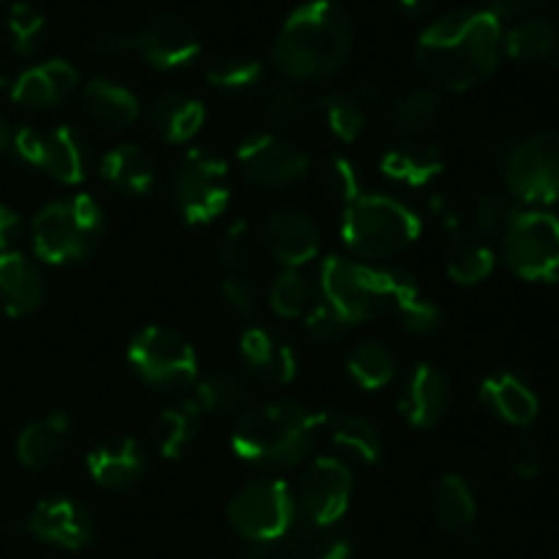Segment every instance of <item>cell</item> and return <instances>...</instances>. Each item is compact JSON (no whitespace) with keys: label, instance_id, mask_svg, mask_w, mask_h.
Segmentation results:
<instances>
[{"label":"cell","instance_id":"52","mask_svg":"<svg viewBox=\"0 0 559 559\" xmlns=\"http://www.w3.org/2000/svg\"><path fill=\"white\" fill-rule=\"evenodd\" d=\"M131 49H134V31H126V27H109L96 41V52L107 55V58H118Z\"/></svg>","mask_w":559,"mask_h":559},{"label":"cell","instance_id":"21","mask_svg":"<svg viewBox=\"0 0 559 559\" xmlns=\"http://www.w3.org/2000/svg\"><path fill=\"white\" fill-rule=\"evenodd\" d=\"M147 459L140 442L131 437H109L87 453V475L93 484L109 491H126L142 480Z\"/></svg>","mask_w":559,"mask_h":559},{"label":"cell","instance_id":"47","mask_svg":"<svg viewBox=\"0 0 559 559\" xmlns=\"http://www.w3.org/2000/svg\"><path fill=\"white\" fill-rule=\"evenodd\" d=\"M306 115H309V102L295 87H276L267 98V118L278 129H293L304 123Z\"/></svg>","mask_w":559,"mask_h":559},{"label":"cell","instance_id":"41","mask_svg":"<svg viewBox=\"0 0 559 559\" xmlns=\"http://www.w3.org/2000/svg\"><path fill=\"white\" fill-rule=\"evenodd\" d=\"M442 115V102L435 91H426V87H418V91H407L393 102L391 118L404 134H420L429 126H435Z\"/></svg>","mask_w":559,"mask_h":559},{"label":"cell","instance_id":"13","mask_svg":"<svg viewBox=\"0 0 559 559\" xmlns=\"http://www.w3.org/2000/svg\"><path fill=\"white\" fill-rule=\"evenodd\" d=\"M238 169L246 180L262 189H287L311 173V158L304 147L282 134L246 136L238 145Z\"/></svg>","mask_w":559,"mask_h":559},{"label":"cell","instance_id":"51","mask_svg":"<svg viewBox=\"0 0 559 559\" xmlns=\"http://www.w3.org/2000/svg\"><path fill=\"white\" fill-rule=\"evenodd\" d=\"M524 140L522 131H516V126H508V123H495L484 131V147L491 158L497 162H506L511 156L513 147Z\"/></svg>","mask_w":559,"mask_h":559},{"label":"cell","instance_id":"2","mask_svg":"<svg viewBox=\"0 0 559 559\" xmlns=\"http://www.w3.org/2000/svg\"><path fill=\"white\" fill-rule=\"evenodd\" d=\"M331 415L298 402H265L243 409L233 429V453L267 473H287L306 464Z\"/></svg>","mask_w":559,"mask_h":559},{"label":"cell","instance_id":"35","mask_svg":"<svg viewBox=\"0 0 559 559\" xmlns=\"http://www.w3.org/2000/svg\"><path fill=\"white\" fill-rule=\"evenodd\" d=\"M396 355L382 342H360L347 355V374L360 391H380L396 377Z\"/></svg>","mask_w":559,"mask_h":559},{"label":"cell","instance_id":"38","mask_svg":"<svg viewBox=\"0 0 559 559\" xmlns=\"http://www.w3.org/2000/svg\"><path fill=\"white\" fill-rule=\"evenodd\" d=\"M317 115L325 123V129L336 136L338 142L349 145L358 140L366 129V109L358 98L347 93H325L317 102Z\"/></svg>","mask_w":559,"mask_h":559},{"label":"cell","instance_id":"46","mask_svg":"<svg viewBox=\"0 0 559 559\" xmlns=\"http://www.w3.org/2000/svg\"><path fill=\"white\" fill-rule=\"evenodd\" d=\"M218 295H222L229 314H235L238 320L249 322L260 314L262 293L254 284V278L243 276V273H233V276L224 278V282L218 284Z\"/></svg>","mask_w":559,"mask_h":559},{"label":"cell","instance_id":"30","mask_svg":"<svg viewBox=\"0 0 559 559\" xmlns=\"http://www.w3.org/2000/svg\"><path fill=\"white\" fill-rule=\"evenodd\" d=\"M82 107L85 115L107 131L129 129L140 118V102L129 87L112 80H91L82 87Z\"/></svg>","mask_w":559,"mask_h":559},{"label":"cell","instance_id":"9","mask_svg":"<svg viewBox=\"0 0 559 559\" xmlns=\"http://www.w3.org/2000/svg\"><path fill=\"white\" fill-rule=\"evenodd\" d=\"M298 519V502L287 480L257 478L229 502V522L246 544H265L287 533Z\"/></svg>","mask_w":559,"mask_h":559},{"label":"cell","instance_id":"3","mask_svg":"<svg viewBox=\"0 0 559 559\" xmlns=\"http://www.w3.org/2000/svg\"><path fill=\"white\" fill-rule=\"evenodd\" d=\"M353 49V22L333 0L298 5L278 31L273 66L293 82L331 80Z\"/></svg>","mask_w":559,"mask_h":559},{"label":"cell","instance_id":"32","mask_svg":"<svg viewBox=\"0 0 559 559\" xmlns=\"http://www.w3.org/2000/svg\"><path fill=\"white\" fill-rule=\"evenodd\" d=\"M431 513L445 533H469L475 527V519H478V502H475L473 486L467 484V478L456 473L442 475L440 484L435 486V495H431Z\"/></svg>","mask_w":559,"mask_h":559},{"label":"cell","instance_id":"43","mask_svg":"<svg viewBox=\"0 0 559 559\" xmlns=\"http://www.w3.org/2000/svg\"><path fill=\"white\" fill-rule=\"evenodd\" d=\"M522 202L513 200L511 194H484L478 202H475L473 211V224L484 235H502L511 229V224L522 216Z\"/></svg>","mask_w":559,"mask_h":559},{"label":"cell","instance_id":"56","mask_svg":"<svg viewBox=\"0 0 559 559\" xmlns=\"http://www.w3.org/2000/svg\"><path fill=\"white\" fill-rule=\"evenodd\" d=\"M5 85H9V71H5L3 66H0V91H3Z\"/></svg>","mask_w":559,"mask_h":559},{"label":"cell","instance_id":"18","mask_svg":"<svg viewBox=\"0 0 559 559\" xmlns=\"http://www.w3.org/2000/svg\"><path fill=\"white\" fill-rule=\"evenodd\" d=\"M451 402V380L435 364H415L399 391V413L413 429H435L448 415Z\"/></svg>","mask_w":559,"mask_h":559},{"label":"cell","instance_id":"26","mask_svg":"<svg viewBox=\"0 0 559 559\" xmlns=\"http://www.w3.org/2000/svg\"><path fill=\"white\" fill-rule=\"evenodd\" d=\"M380 173L404 189H426L445 173V153L431 142H399L380 158Z\"/></svg>","mask_w":559,"mask_h":559},{"label":"cell","instance_id":"1","mask_svg":"<svg viewBox=\"0 0 559 559\" xmlns=\"http://www.w3.org/2000/svg\"><path fill=\"white\" fill-rule=\"evenodd\" d=\"M502 33V22L489 9L451 11L420 33L415 63L435 87L473 91L500 66Z\"/></svg>","mask_w":559,"mask_h":559},{"label":"cell","instance_id":"40","mask_svg":"<svg viewBox=\"0 0 559 559\" xmlns=\"http://www.w3.org/2000/svg\"><path fill=\"white\" fill-rule=\"evenodd\" d=\"M267 304L284 320H295L304 317L314 304V287L309 278L300 273V267H284L276 278H273L271 289H267Z\"/></svg>","mask_w":559,"mask_h":559},{"label":"cell","instance_id":"23","mask_svg":"<svg viewBox=\"0 0 559 559\" xmlns=\"http://www.w3.org/2000/svg\"><path fill=\"white\" fill-rule=\"evenodd\" d=\"M388 311H393L404 331L418 338L437 336L445 325L440 306L420 289L409 273L402 271H388Z\"/></svg>","mask_w":559,"mask_h":559},{"label":"cell","instance_id":"49","mask_svg":"<svg viewBox=\"0 0 559 559\" xmlns=\"http://www.w3.org/2000/svg\"><path fill=\"white\" fill-rule=\"evenodd\" d=\"M429 211H431V216L437 218V224L442 227V233H445L453 243H459V240H467L469 218L464 216V211L451 200V197H445L437 191V194L429 200Z\"/></svg>","mask_w":559,"mask_h":559},{"label":"cell","instance_id":"29","mask_svg":"<svg viewBox=\"0 0 559 559\" xmlns=\"http://www.w3.org/2000/svg\"><path fill=\"white\" fill-rule=\"evenodd\" d=\"M147 120H151V129L156 131L158 140L169 142V145H186L205 126V107H202L200 98L169 91L151 104Z\"/></svg>","mask_w":559,"mask_h":559},{"label":"cell","instance_id":"48","mask_svg":"<svg viewBox=\"0 0 559 559\" xmlns=\"http://www.w3.org/2000/svg\"><path fill=\"white\" fill-rule=\"evenodd\" d=\"M304 317H306V333H309V338L314 344H322V347H325V344L338 342V338L344 336V331H347V322H344L342 317H338L322 298L314 300L311 309L306 311Z\"/></svg>","mask_w":559,"mask_h":559},{"label":"cell","instance_id":"14","mask_svg":"<svg viewBox=\"0 0 559 559\" xmlns=\"http://www.w3.org/2000/svg\"><path fill=\"white\" fill-rule=\"evenodd\" d=\"M11 147L16 156L31 167L41 169L49 178L63 186H76L85 180V145L71 126H55L49 131H38L25 126L14 134Z\"/></svg>","mask_w":559,"mask_h":559},{"label":"cell","instance_id":"12","mask_svg":"<svg viewBox=\"0 0 559 559\" xmlns=\"http://www.w3.org/2000/svg\"><path fill=\"white\" fill-rule=\"evenodd\" d=\"M353 469L338 456H317L298 484V516L317 527H336L353 502Z\"/></svg>","mask_w":559,"mask_h":559},{"label":"cell","instance_id":"15","mask_svg":"<svg viewBox=\"0 0 559 559\" xmlns=\"http://www.w3.org/2000/svg\"><path fill=\"white\" fill-rule=\"evenodd\" d=\"M22 527L33 538L69 551L85 549L96 538V519L74 497H49V500H41L27 513Z\"/></svg>","mask_w":559,"mask_h":559},{"label":"cell","instance_id":"7","mask_svg":"<svg viewBox=\"0 0 559 559\" xmlns=\"http://www.w3.org/2000/svg\"><path fill=\"white\" fill-rule=\"evenodd\" d=\"M320 298L349 325L377 320L388 311V271L331 254L320 267Z\"/></svg>","mask_w":559,"mask_h":559},{"label":"cell","instance_id":"28","mask_svg":"<svg viewBox=\"0 0 559 559\" xmlns=\"http://www.w3.org/2000/svg\"><path fill=\"white\" fill-rule=\"evenodd\" d=\"M480 402L486 404L489 413H495L506 424L519 426V429L533 424L540 413V402L533 388L522 377L508 374V371L486 377L484 385H480Z\"/></svg>","mask_w":559,"mask_h":559},{"label":"cell","instance_id":"6","mask_svg":"<svg viewBox=\"0 0 559 559\" xmlns=\"http://www.w3.org/2000/svg\"><path fill=\"white\" fill-rule=\"evenodd\" d=\"M169 197L183 222L191 227H205L216 222L229 207V197H233L227 162L205 147L186 151L169 178Z\"/></svg>","mask_w":559,"mask_h":559},{"label":"cell","instance_id":"17","mask_svg":"<svg viewBox=\"0 0 559 559\" xmlns=\"http://www.w3.org/2000/svg\"><path fill=\"white\" fill-rule=\"evenodd\" d=\"M353 544L336 527H317L295 519L293 527L265 544H246L240 559H349Z\"/></svg>","mask_w":559,"mask_h":559},{"label":"cell","instance_id":"20","mask_svg":"<svg viewBox=\"0 0 559 559\" xmlns=\"http://www.w3.org/2000/svg\"><path fill=\"white\" fill-rule=\"evenodd\" d=\"M238 353L246 371L267 385H289L298 377V353L287 338L267 328H246Z\"/></svg>","mask_w":559,"mask_h":559},{"label":"cell","instance_id":"24","mask_svg":"<svg viewBox=\"0 0 559 559\" xmlns=\"http://www.w3.org/2000/svg\"><path fill=\"white\" fill-rule=\"evenodd\" d=\"M74 426L66 413H49L22 429L16 440V459L27 469H49L69 453Z\"/></svg>","mask_w":559,"mask_h":559},{"label":"cell","instance_id":"34","mask_svg":"<svg viewBox=\"0 0 559 559\" xmlns=\"http://www.w3.org/2000/svg\"><path fill=\"white\" fill-rule=\"evenodd\" d=\"M328 426H331V442L347 459L358 464H377L382 459V451H385L382 431L369 418H360V415L333 418L331 415Z\"/></svg>","mask_w":559,"mask_h":559},{"label":"cell","instance_id":"33","mask_svg":"<svg viewBox=\"0 0 559 559\" xmlns=\"http://www.w3.org/2000/svg\"><path fill=\"white\" fill-rule=\"evenodd\" d=\"M202 418L205 415L194 407V402H180L175 407H167L162 415H158L156 426V442L158 453L169 462H178L183 459L191 448L197 445L202 431Z\"/></svg>","mask_w":559,"mask_h":559},{"label":"cell","instance_id":"31","mask_svg":"<svg viewBox=\"0 0 559 559\" xmlns=\"http://www.w3.org/2000/svg\"><path fill=\"white\" fill-rule=\"evenodd\" d=\"M98 169L115 191L129 197H145L156 183V164L140 145H115Z\"/></svg>","mask_w":559,"mask_h":559},{"label":"cell","instance_id":"50","mask_svg":"<svg viewBox=\"0 0 559 559\" xmlns=\"http://www.w3.org/2000/svg\"><path fill=\"white\" fill-rule=\"evenodd\" d=\"M511 469L519 480H535L544 473V445L535 437H522L511 451Z\"/></svg>","mask_w":559,"mask_h":559},{"label":"cell","instance_id":"39","mask_svg":"<svg viewBox=\"0 0 559 559\" xmlns=\"http://www.w3.org/2000/svg\"><path fill=\"white\" fill-rule=\"evenodd\" d=\"M497 257L480 240H459L453 243L451 254L445 260V273L451 282L462 284V287H475V284L486 282L495 273Z\"/></svg>","mask_w":559,"mask_h":559},{"label":"cell","instance_id":"55","mask_svg":"<svg viewBox=\"0 0 559 559\" xmlns=\"http://www.w3.org/2000/svg\"><path fill=\"white\" fill-rule=\"evenodd\" d=\"M396 3L402 5L404 11H409V14H420V11L429 9V5L435 3V0H396Z\"/></svg>","mask_w":559,"mask_h":559},{"label":"cell","instance_id":"22","mask_svg":"<svg viewBox=\"0 0 559 559\" xmlns=\"http://www.w3.org/2000/svg\"><path fill=\"white\" fill-rule=\"evenodd\" d=\"M80 91V71L69 60H44L22 71L11 85V98L25 109H49Z\"/></svg>","mask_w":559,"mask_h":559},{"label":"cell","instance_id":"44","mask_svg":"<svg viewBox=\"0 0 559 559\" xmlns=\"http://www.w3.org/2000/svg\"><path fill=\"white\" fill-rule=\"evenodd\" d=\"M254 251H257V238H254V229L246 218H238L227 227V233L222 235L218 240V260H222L224 267H229L233 273L246 271L254 260Z\"/></svg>","mask_w":559,"mask_h":559},{"label":"cell","instance_id":"53","mask_svg":"<svg viewBox=\"0 0 559 559\" xmlns=\"http://www.w3.org/2000/svg\"><path fill=\"white\" fill-rule=\"evenodd\" d=\"M16 235H20V213L9 205H0V257L16 251Z\"/></svg>","mask_w":559,"mask_h":559},{"label":"cell","instance_id":"54","mask_svg":"<svg viewBox=\"0 0 559 559\" xmlns=\"http://www.w3.org/2000/svg\"><path fill=\"white\" fill-rule=\"evenodd\" d=\"M11 140H14V134H11L9 120H5L3 115H0V156H3V153L9 151V147H11Z\"/></svg>","mask_w":559,"mask_h":559},{"label":"cell","instance_id":"16","mask_svg":"<svg viewBox=\"0 0 559 559\" xmlns=\"http://www.w3.org/2000/svg\"><path fill=\"white\" fill-rule=\"evenodd\" d=\"M134 49L153 69L175 71L200 58L202 38L183 16L158 14L134 31Z\"/></svg>","mask_w":559,"mask_h":559},{"label":"cell","instance_id":"19","mask_svg":"<svg viewBox=\"0 0 559 559\" xmlns=\"http://www.w3.org/2000/svg\"><path fill=\"white\" fill-rule=\"evenodd\" d=\"M262 243L284 267H304L320 254V227L298 207H278L262 222Z\"/></svg>","mask_w":559,"mask_h":559},{"label":"cell","instance_id":"11","mask_svg":"<svg viewBox=\"0 0 559 559\" xmlns=\"http://www.w3.org/2000/svg\"><path fill=\"white\" fill-rule=\"evenodd\" d=\"M502 260L524 282H559V218L544 211H522L502 235Z\"/></svg>","mask_w":559,"mask_h":559},{"label":"cell","instance_id":"36","mask_svg":"<svg viewBox=\"0 0 559 559\" xmlns=\"http://www.w3.org/2000/svg\"><path fill=\"white\" fill-rule=\"evenodd\" d=\"M191 402L202 415L243 413L246 404H249V385L229 371H216V374H207L200 382H194Z\"/></svg>","mask_w":559,"mask_h":559},{"label":"cell","instance_id":"8","mask_svg":"<svg viewBox=\"0 0 559 559\" xmlns=\"http://www.w3.org/2000/svg\"><path fill=\"white\" fill-rule=\"evenodd\" d=\"M126 355L134 374L156 391H183L200 374V358L189 338L164 325L142 328Z\"/></svg>","mask_w":559,"mask_h":559},{"label":"cell","instance_id":"42","mask_svg":"<svg viewBox=\"0 0 559 559\" xmlns=\"http://www.w3.org/2000/svg\"><path fill=\"white\" fill-rule=\"evenodd\" d=\"M5 25H9V36L16 52L25 55V58H33L41 49L44 14L33 3H27V0L9 3V20H5Z\"/></svg>","mask_w":559,"mask_h":559},{"label":"cell","instance_id":"27","mask_svg":"<svg viewBox=\"0 0 559 559\" xmlns=\"http://www.w3.org/2000/svg\"><path fill=\"white\" fill-rule=\"evenodd\" d=\"M47 282L41 267L20 251L0 257V309L9 317H27L44 304Z\"/></svg>","mask_w":559,"mask_h":559},{"label":"cell","instance_id":"10","mask_svg":"<svg viewBox=\"0 0 559 559\" xmlns=\"http://www.w3.org/2000/svg\"><path fill=\"white\" fill-rule=\"evenodd\" d=\"M508 194L522 205H551L559 202V134L538 131L524 134L502 162Z\"/></svg>","mask_w":559,"mask_h":559},{"label":"cell","instance_id":"5","mask_svg":"<svg viewBox=\"0 0 559 559\" xmlns=\"http://www.w3.org/2000/svg\"><path fill=\"white\" fill-rule=\"evenodd\" d=\"M107 233L102 205L91 194L49 202L31 224L33 251L47 265H69L96 254Z\"/></svg>","mask_w":559,"mask_h":559},{"label":"cell","instance_id":"57","mask_svg":"<svg viewBox=\"0 0 559 559\" xmlns=\"http://www.w3.org/2000/svg\"><path fill=\"white\" fill-rule=\"evenodd\" d=\"M5 3H14V0H5Z\"/></svg>","mask_w":559,"mask_h":559},{"label":"cell","instance_id":"37","mask_svg":"<svg viewBox=\"0 0 559 559\" xmlns=\"http://www.w3.org/2000/svg\"><path fill=\"white\" fill-rule=\"evenodd\" d=\"M262 80H265V66H262V60L243 52L222 55L207 69V82H211L213 91L227 93V96L254 93L262 85Z\"/></svg>","mask_w":559,"mask_h":559},{"label":"cell","instance_id":"4","mask_svg":"<svg viewBox=\"0 0 559 559\" xmlns=\"http://www.w3.org/2000/svg\"><path fill=\"white\" fill-rule=\"evenodd\" d=\"M424 222L404 202L385 194H360L344 207L342 240L360 260H391L413 249Z\"/></svg>","mask_w":559,"mask_h":559},{"label":"cell","instance_id":"25","mask_svg":"<svg viewBox=\"0 0 559 559\" xmlns=\"http://www.w3.org/2000/svg\"><path fill=\"white\" fill-rule=\"evenodd\" d=\"M502 49L530 69H559V22L538 14L513 22L511 31L502 33Z\"/></svg>","mask_w":559,"mask_h":559},{"label":"cell","instance_id":"45","mask_svg":"<svg viewBox=\"0 0 559 559\" xmlns=\"http://www.w3.org/2000/svg\"><path fill=\"white\" fill-rule=\"evenodd\" d=\"M320 183L328 191V197L338 200L342 205H349V202H355L364 194L358 169H355V164L347 156H328L325 164H322Z\"/></svg>","mask_w":559,"mask_h":559}]
</instances>
